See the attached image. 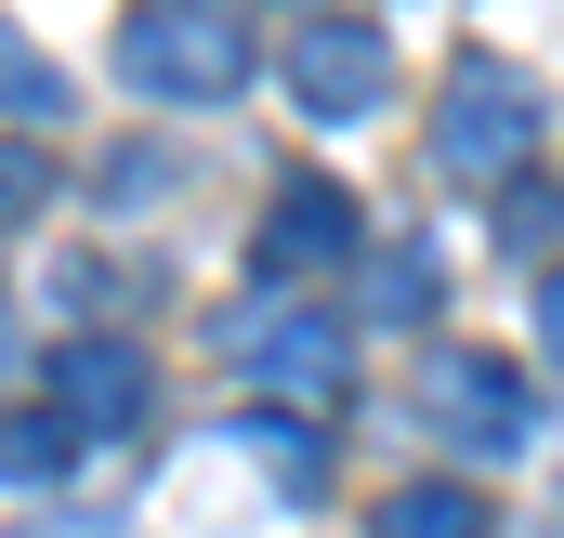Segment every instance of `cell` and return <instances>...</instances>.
<instances>
[{"instance_id": "13", "label": "cell", "mask_w": 564, "mask_h": 538, "mask_svg": "<svg viewBox=\"0 0 564 538\" xmlns=\"http://www.w3.org/2000/svg\"><path fill=\"white\" fill-rule=\"evenodd\" d=\"M0 106H13V119H66V79H53L26 40H0Z\"/></svg>"}, {"instance_id": "6", "label": "cell", "mask_w": 564, "mask_h": 538, "mask_svg": "<svg viewBox=\"0 0 564 538\" xmlns=\"http://www.w3.org/2000/svg\"><path fill=\"white\" fill-rule=\"evenodd\" d=\"M250 263H263V289H315V276H341V263H355V197H341V184H276Z\"/></svg>"}, {"instance_id": "11", "label": "cell", "mask_w": 564, "mask_h": 538, "mask_svg": "<svg viewBox=\"0 0 564 538\" xmlns=\"http://www.w3.org/2000/svg\"><path fill=\"white\" fill-rule=\"evenodd\" d=\"M237 446H250V460L276 473L289 499H328V433H315V420H250Z\"/></svg>"}, {"instance_id": "10", "label": "cell", "mask_w": 564, "mask_h": 538, "mask_svg": "<svg viewBox=\"0 0 564 538\" xmlns=\"http://www.w3.org/2000/svg\"><path fill=\"white\" fill-rule=\"evenodd\" d=\"M66 446H79V420H66V407H26V420L0 407V486H53V473H66Z\"/></svg>"}, {"instance_id": "17", "label": "cell", "mask_w": 564, "mask_h": 538, "mask_svg": "<svg viewBox=\"0 0 564 538\" xmlns=\"http://www.w3.org/2000/svg\"><path fill=\"white\" fill-rule=\"evenodd\" d=\"M539 237H552V250H564V197H552V211H539Z\"/></svg>"}, {"instance_id": "7", "label": "cell", "mask_w": 564, "mask_h": 538, "mask_svg": "<svg viewBox=\"0 0 564 538\" xmlns=\"http://www.w3.org/2000/svg\"><path fill=\"white\" fill-rule=\"evenodd\" d=\"M144 395H158L144 342H106V329H93V342H66V355H53V407L79 420V446H93V433H132Z\"/></svg>"}, {"instance_id": "5", "label": "cell", "mask_w": 564, "mask_h": 538, "mask_svg": "<svg viewBox=\"0 0 564 538\" xmlns=\"http://www.w3.org/2000/svg\"><path fill=\"white\" fill-rule=\"evenodd\" d=\"M381 93H394V40H381L368 13H315V26L289 40V106H302L315 132L381 119Z\"/></svg>"}, {"instance_id": "15", "label": "cell", "mask_w": 564, "mask_h": 538, "mask_svg": "<svg viewBox=\"0 0 564 538\" xmlns=\"http://www.w3.org/2000/svg\"><path fill=\"white\" fill-rule=\"evenodd\" d=\"M539 355H552V368H564V263L539 276Z\"/></svg>"}, {"instance_id": "2", "label": "cell", "mask_w": 564, "mask_h": 538, "mask_svg": "<svg viewBox=\"0 0 564 538\" xmlns=\"http://www.w3.org/2000/svg\"><path fill=\"white\" fill-rule=\"evenodd\" d=\"M224 355H237V368H250L289 420H328V407H341V381H355V329H341L315 289H263L250 315H224Z\"/></svg>"}, {"instance_id": "1", "label": "cell", "mask_w": 564, "mask_h": 538, "mask_svg": "<svg viewBox=\"0 0 564 538\" xmlns=\"http://www.w3.org/2000/svg\"><path fill=\"white\" fill-rule=\"evenodd\" d=\"M119 79L144 106H237L250 93V13L237 0H132L119 13Z\"/></svg>"}, {"instance_id": "16", "label": "cell", "mask_w": 564, "mask_h": 538, "mask_svg": "<svg viewBox=\"0 0 564 538\" xmlns=\"http://www.w3.org/2000/svg\"><path fill=\"white\" fill-rule=\"evenodd\" d=\"M0 381H13V302H0Z\"/></svg>"}, {"instance_id": "8", "label": "cell", "mask_w": 564, "mask_h": 538, "mask_svg": "<svg viewBox=\"0 0 564 538\" xmlns=\"http://www.w3.org/2000/svg\"><path fill=\"white\" fill-rule=\"evenodd\" d=\"M368 538H486V499H473L459 473H421V486H394V499L368 513Z\"/></svg>"}, {"instance_id": "3", "label": "cell", "mask_w": 564, "mask_h": 538, "mask_svg": "<svg viewBox=\"0 0 564 538\" xmlns=\"http://www.w3.org/2000/svg\"><path fill=\"white\" fill-rule=\"evenodd\" d=\"M539 158V79L499 66V53H459L433 79V171L446 184H512Z\"/></svg>"}, {"instance_id": "12", "label": "cell", "mask_w": 564, "mask_h": 538, "mask_svg": "<svg viewBox=\"0 0 564 538\" xmlns=\"http://www.w3.org/2000/svg\"><path fill=\"white\" fill-rule=\"evenodd\" d=\"M171 184H184V158H171V144H119V158H106V184H93V197H106V211H158V197H171Z\"/></svg>"}, {"instance_id": "14", "label": "cell", "mask_w": 564, "mask_h": 538, "mask_svg": "<svg viewBox=\"0 0 564 538\" xmlns=\"http://www.w3.org/2000/svg\"><path fill=\"white\" fill-rule=\"evenodd\" d=\"M40 197H53V171H40V158H26V144H0V237H13V224H26V211H40Z\"/></svg>"}, {"instance_id": "4", "label": "cell", "mask_w": 564, "mask_h": 538, "mask_svg": "<svg viewBox=\"0 0 564 538\" xmlns=\"http://www.w3.org/2000/svg\"><path fill=\"white\" fill-rule=\"evenodd\" d=\"M421 420L446 446H473V460H512L525 433H539V395H525V368L512 355H486V342H446L421 368Z\"/></svg>"}, {"instance_id": "9", "label": "cell", "mask_w": 564, "mask_h": 538, "mask_svg": "<svg viewBox=\"0 0 564 538\" xmlns=\"http://www.w3.org/2000/svg\"><path fill=\"white\" fill-rule=\"evenodd\" d=\"M433 289H446V263H433V237H381V250H368V315H381V329H408V315H433Z\"/></svg>"}]
</instances>
